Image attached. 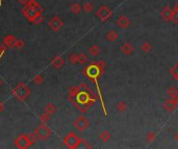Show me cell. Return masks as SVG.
Returning <instances> with one entry per match:
<instances>
[{
    "label": "cell",
    "instance_id": "35",
    "mask_svg": "<svg viewBox=\"0 0 178 149\" xmlns=\"http://www.w3.org/2000/svg\"><path fill=\"white\" fill-rule=\"evenodd\" d=\"M96 63H97V65H98L100 69H101L102 70H104V69L106 67V62L103 59H100L98 61H96Z\"/></svg>",
    "mask_w": 178,
    "mask_h": 149
},
{
    "label": "cell",
    "instance_id": "23",
    "mask_svg": "<svg viewBox=\"0 0 178 149\" xmlns=\"http://www.w3.org/2000/svg\"><path fill=\"white\" fill-rule=\"evenodd\" d=\"M167 94L169 98H175V96L178 95V89L174 86L170 87V88L167 90Z\"/></svg>",
    "mask_w": 178,
    "mask_h": 149
},
{
    "label": "cell",
    "instance_id": "1",
    "mask_svg": "<svg viewBox=\"0 0 178 149\" xmlns=\"http://www.w3.org/2000/svg\"><path fill=\"white\" fill-rule=\"evenodd\" d=\"M99 96L91 90L86 83L79 84L78 86H72L68 90V99L79 112L86 113L98 100Z\"/></svg>",
    "mask_w": 178,
    "mask_h": 149
},
{
    "label": "cell",
    "instance_id": "10",
    "mask_svg": "<svg viewBox=\"0 0 178 149\" xmlns=\"http://www.w3.org/2000/svg\"><path fill=\"white\" fill-rule=\"evenodd\" d=\"M48 26H49V28L52 29L53 31H59L64 26V22L61 21L60 18L59 17H53L48 21Z\"/></svg>",
    "mask_w": 178,
    "mask_h": 149
},
{
    "label": "cell",
    "instance_id": "24",
    "mask_svg": "<svg viewBox=\"0 0 178 149\" xmlns=\"http://www.w3.org/2000/svg\"><path fill=\"white\" fill-rule=\"evenodd\" d=\"M89 53H90L91 55H92V56H94V57L98 56L99 53H100V49H99V47H98V46H96V45H94V46L90 47V49H89Z\"/></svg>",
    "mask_w": 178,
    "mask_h": 149
},
{
    "label": "cell",
    "instance_id": "40",
    "mask_svg": "<svg viewBox=\"0 0 178 149\" xmlns=\"http://www.w3.org/2000/svg\"><path fill=\"white\" fill-rule=\"evenodd\" d=\"M174 139H175V140L178 142V132H177V134H175V136H174Z\"/></svg>",
    "mask_w": 178,
    "mask_h": 149
},
{
    "label": "cell",
    "instance_id": "16",
    "mask_svg": "<svg viewBox=\"0 0 178 149\" xmlns=\"http://www.w3.org/2000/svg\"><path fill=\"white\" fill-rule=\"evenodd\" d=\"M51 65H52L53 67H55V69H57V70L60 69V67L64 65V59H63V57L55 56L52 60H51Z\"/></svg>",
    "mask_w": 178,
    "mask_h": 149
},
{
    "label": "cell",
    "instance_id": "36",
    "mask_svg": "<svg viewBox=\"0 0 178 149\" xmlns=\"http://www.w3.org/2000/svg\"><path fill=\"white\" fill-rule=\"evenodd\" d=\"M172 22L174 24H178V11H176V9H174V12H173Z\"/></svg>",
    "mask_w": 178,
    "mask_h": 149
},
{
    "label": "cell",
    "instance_id": "21",
    "mask_svg": "<svg viewBox=\"0 0 178 149\" xmlns=\"http://www.w3.org/2000/svg\"><path fill=\"white\" fill-rule=\"evenodd\" d=\"M145 140H146L147 143H152L156 140V134L155 132H147L146 137H145Z\"/></svg>",
    "mask_w": 178,
    "mask_h": 149
},
{
    "label": "cell",
    "instance_id": "14",
    "mask_svg": "<svg viewBox=\"0 0 178 149\" xmlns=\"http://www.w3.org/2000/svg\"><path fill=\"white\" fill-rule=\"evenodd\" d=\"M16 41H17V38H16L14 35H12V34L5 36L4 40H3V43L5 44V46L8 48H15Z\"/></svg>",
    "mask_w": 178,
    "mask_h": 149
},
{
    "label": "cell",
    "instance_id": "19",
    "mask_svg": "<svg viewBox=\"0 0 178 149\" xmlns=\"http://www.w3.org/2000/svg\"><path fill=\"white\" fill-rule=\"evenodd\" d=\"M111 138H112V135L109 134L107 131H103L101 134L99 135V139H100V140H101L102 142H104V143L108 142L109 140H111Z\"/></svg>",
    "mask_w": 178,
    "mask_h": 149
},
{
    "label": "cell",
    "instance_id": "8",
    "mask_svg": "<svg viewBox=\"0 0 178 149\" xmlns=\"http://www.w3.org/2000/svg\"><path fill=\"white\" fill-rule=\"evenodd\" d=\"M21 12H22V15L24 16V18H26V20L28 22H30V23L32 22V20H34V18L35 17V16H37L38 14H40V12H39L34 7H32V6L27 5V4L23 6Z\"/></svg>",
    "mask_w": 178,
    "mask_h": 149
},
{
    "label": "cell",
    "instance_id": "31",
    "mask_svg": "<svg viewBox=\"0 0 178 149\" xmlns=\"http://www.w3.org/2000/svg\"><path fill=\"white\" fill-rule=\"evenodd\" d=\"M69 62L71 64H76L78 63V56L76 54H71L69 56Z\"/></svg>",
    "mask_w": 178,
    "mask_h": 149
},
{
    "label": "cell",
    "instance_id": "15",
    "mask_svg": "<svg viewBox=\"0 0 178 149\" xmlns=\"http://www.w3.org/2000/svg\"><path fill=\"white\" fill-rule=\"evenodd\" d=\"M121 51H122L123 54H125L128 56V55H131L132 53H134V48L130 43H125L121 46Z\"/></svg>",
    "mask_w": 178,
    "mask_h": 149
},
{
    "label": "cell",
    "instance_id": "34",
    "mask_svg": "<svg viewBox=\"0 0 178 149\" xmlns=\"http://www.w3.org/2000/svg\"><path fill=\"white\" fill-rule=\"evenodd\" d=\"M25 47V43L23 41H16V45H15V48L16 49H18V50H22L23 48Z\"/></svg>",
    "mask_w": 178,
    "mask_h": 149
},
{
    "label": "cell",
    "instance_id": "17",
    "mask_svg": "<svg viewBox=\"0 0 178 149\" xmlns=\"http://www.w3.org/2000/svg\"><path fill=\"white\" fill-rule=\"evenodd\" d=\"M105 38H106V41H111V43H113V41H117L118 33L115 30H111V31H108L107 33L105 34Z\"/></svg>",
    "mask_w": 178,
    "mask_h": 149
},
{
    "label": "cell",
    "instance_id": "42",
    "mask_svg": "<svg viewBox=\"0 0 178 149\" xmlns=\"http://www.w3.org/2000/svg\"><path fill=\"white\" fill-rule=\"evenodd\" d=\"M2 5V0H0V6Z\"/></svg>",
    "mask_w": 178,
    "mask_h": 149
},
{
    "label": "cell",
    "instance_id": "13",
    "mask_svg": "<svg viewBox=\"0 0 178 149\" xmlns=\"http://www.w3.org/2000/svg\"><path fill=\"white\" fill-rule=\"evenodd\" d=\"M163 107H164V109L166 110V111L172 112V111H174V110L177 108V105H176L175 102H174L172 99H167L166 102L164 103Z\"/></svg>",
    "mask_w": 178,
    "mask_h": 149
},
{
    "label": "cell",
    "instance_id": "30",
    "mask_svg": "<svg viewBox=\"0 0 178 149\" xmlns=\"http://www.w3.org/2000/svg\"><path fill=\"white\" fill-rule=\"evenodd\" d=\"M141 49L143 52H145V53H149L152 49V46H151V44H149V43H143Z\"/></svg>",
    "mask_w": 178,
    "mask_h": 149
},
{
    "label": "cell",
    "instance_id": "33",
    "mask_svg": "<svg viewBox=\"0 0 178 149\" xmlns=\"http://www.w3.org/2000/svg\"><path fill=\"white\" fill-rule=\"evenodd\" d=\"M77 148H91V145L86 140L81 139V140H80V143L78 144V147H77Z\"/></svg>",
    "mask_w": 178,
    "mask_h": 149
},
{
    "label": "cell",
    "instance_id": "7",
    "mask_svg": "<svg viewBox=\"0 0 178 149\" xmlns=\"http://www.w3.org/2000/svg\"><path fill=\"white\" fill-rule=\"evenodd\" d=\"M14 144H15V146L19 149H26L32 145L27 135H20L15 140Z\"/></svg>",
    "mask_w": 178,
    "mask_h": 149
},
{
    "label": "cell",
    "instance_id": "32",
    "mask_svg": "<svg viewBox=\"0 0 178 149\" xmlns=\"http://www.w3.org/2000/svg\"><path fill=\"white\" fill-rule=\"evenodd\" d=\"M43 77L41 76V74H37L34 79H32V82H34V84H37V85H40V84L43 83Z\"/></svg>",
    "mask_w": 178,
    "mask_h": 149
},
{
    "label": "cell",
    "instance_id": "38",
    "mask_svg": "<svg viewBox=\"0 0 178 149\" xmlns=\"http://www.w3.org/2000/svg\"><path fill=\"white\" fill-rule=\"evenodd\" d=\"M19 1V3H20V4H22V5H26L27 3H28V1H29V0H18Z\"/></svg>",
    "mask_w": 178,
    "mask_h": 149
},
{
    "label": "cell",
    "instance_id": "5",
    "mask_svg": "<svg viewBox=\"0 0 178 149\" xmlns=\"http://www.w3.org/2000/svg\"><path fill=\"white\" fill-rule=\"evenodd\" d=\"M80 140L74 132H69L66 137L64 138V145L70 149H76L78 147V144L80 143Z\"/></svg>",
    "mask_w": 178,
    "mask_h": 149
},
{
    "label": "cell",
    "instance_id": "39",
    "mask_svg": "<svg viewBox=\"0 0 178 149\" xmlns=\"http://www.w3.org/2000/svg\"><path fill=\"white\" fill-rule=\"evenodd\" d=\"M3 109H4V105L1 103V100H0V113L3 111Z\"/></svg>",
    "mask_w": 178,
    "mask_h": 149
},
{
    "label": "cell",
    "instance_id": "28",
    "mask_svg": "<svg viewBox=\"0 0 178 149\" xmlns=\"http://www.w3.org/2000/svg\"><path fill=\"white\" fill-rule=\"evenodd\" d=\"M50 116H51V115H49L48 113L44 112L43 114L40 116V120H41L42 123H46V124H47V122L49 121V119H50Z\"/></svg>",
    "mask_w": 178,
    "mask_h": 149
},
{
    "label": "cell",
    "instance_id": "22",
    "mask_svg": "<svg viewBox=\"0 0 178 149\" xmlns=\"http://www.w3.org/2000/svg\"><path fill=\"white\" fill-rule=\"evenodd\" d=\"M77 56H78V64H80V65H83V64L88 62L89 58L85 53H79Z\"/></svg>",
    "mask_w": 178,
    "mask_h": 149
},
{
    "label": "cell",
    "instance_id": "3",
    "mask_svg": "<svg viewBox=\"0 0 178 149\" xmlns=\"http://www.w3.org/2000/svg\"><path fill=\"white\" fill-rule=\"evenodd\" d=\"M29 93H30V89L23 83L18 84L15 88L12 89V94L18 100H20V102H23V100L26 99L28 98V95H29Z\"/></svg>",
    "mask_w": 178,
    "mask_h": 149
},
{
    "label": "cell",
    "instance_id": "26",
    "mask_svg": "<svg viewBox=\"0 0 178 149\" xmlns=\"http://www.w3.org/2000/svg\"><path fill=\"white\" fill-rule=\"evenodd\" d=\"M43 21H44V17L42 16V14H38V15L34 18V20H32L31 23H34V25H40Z\"/></svg>",
    "mask_w": 178,
    "mask_h": 149
},
{
    "label": "cell",
    "instance_id": "2",
    "mask_svg": "<svg viewBox=\"0 0 178 149\" xmlns=\"http://www.w3.org/2000/svg\"><path fill=\"white\" fill-rule=\"evenodd\" d=\"M103 73H104V70H102L101 69H100V67L97 65L96 62L90 63L88 66L85 67V69L82 70L83 76H86L89 80H91L94 84H95L97 92H98V96H99L100 103H101V107H102V110H103V114H104L105 116H107V110H106L104 100H103V96H102L101 89H100V86H99V81H98L99 78L103 74Z\"/></svg>",
    "mask_w": 178,
    "mask_h": 149
},
{
    "label": "cell",
    "instance_id": "6",
    "mask_svg": "<svg viewBox=\"0 0 178 149\" xmlns=\"http://www.w3.org/2000/svg\"><path fill=\"white\" fill-rule=\"evenodd\" d=\"M96 16L100 19L101 22H107L109 19L112 18L113 16V12L112 9L106 5H102L100 6L99 9L96 12Z\"/></svg>",
    "mask_w": 178,
    "mask_h": 149
},
{
    "label": "cell",
    "instance_id": "25",
    "mask_svg": "<svg viewBox=\"0 0 178 149\" xmlns=\"http://www.w3.org/2000/svg\"><path fill=\"white\" fill-rule=\"evenodd\" d=\"M56 111V107L53 105V103H48V105L45 107V112L48 113L49 115H52L53 113H55Z\"/></svg>",
    "mask_w": 178,
    "mask_h": 149
},
{
    "label": "cell",
    "instance_id": "20",
    "mask_svg": "<svg viewBox=\"0 0 178 149\" xmlns=\"http://www.w3.org/2000/svg\"><path fill=\"white\" fill-rule=\"evenodd\" d=\"M70 9H71V12H72V14L78 15L79 12H81L82 7L78 4V3H72V4H71V6H70Z\"/></svg>",
    "mask_w": 178,
    "mask_h": 149
},
{
    "label": "cell",
    "instance_id": "41",
    "mask_svg": "<svg viewBox=\"0 0 178 149\" xmlns=\"http://www.w3.org/2000/svg\"><path fill=\"white\" fill-rule=\"evenodd\" d=\"M174 9H176V11H178V2H176V4H175V7H174Z\"/></svg>",
    "mask_w": 178,
    "mask_h": 149
},
{
    "label": "cell",
    "instance_id": "4",
    "mask_svg": "<svg viewBox=\"0 0 178 149\" xmlns=\"http://www.w3.org/2000/svg\"><path fill=\"white\" fill-rule=\"evenodd\" d=\"M34 132L35 134V136L38 137L39 140L45 141V140H47V139L50 137L51 129L46 125V123H41L37 128L34 129Z\"/></svg>",
    "mask_w": 178,
    "mask_h": 149
},
{
    "label": "cell",
    "instance_id": "37",
    "mask_svg": "<svg viewBox=\"0 0 178 149\" xmlns=\"http://www.w3.org/2000/svg\"><path fill=\"white\" fill-rule=\"evenodd\" d=\"M6 48H8V47L5 46V44L2 43L1 45H0V53H4L5 50H6Z\"/></svg>",
    "mask_w": 178,
    "mask_h": 149
},
{
    "label": "cell",
    "instance_id": "12",
    "mask_svg": "<svg viewBox=\"0 0 178 149\" xmlns=\"http://www.w3.org/2000/svg\"><path fill=\"white\" fill-rule=\"evenodd\" d=\"M116 23H117V25L121 29H126L129 25H130V20H129L126 16L122 15V16H120V17L118 18V20H117Z\"/></svg>",
    "mask_w": 178,
    "mask_h": 149
},
{
    "label": "cell",
    "instance_id": "27",
    "mask_svg": "<svg viewBox=\"0 0 178 149\" xmlns=\"http://www.w3.org/2000/svg\"><path fill=\"white\" fill-rule=\"evenodd\" d=\"M116 109H117L118 111H120V112H123V111H125V110L127 109V105H126V103L124 102V100H121V102H119L117 103Z\"/></svg>",
    "mask_w": 178,
    "mask_h": 149
},
{
    "label": "cell",
    "instance_id": "11",
    "mask_svg": "<svg viewBox=\"0 0 178 149\" xmlns=\"http://www.w3.org/2000/svg\"><path fill=\"white\" fill-rule=\"evenodd\" d=\"M173 12L174 9H172L170 6H165V7L160 11V18L163 19L165 22H170L172 21L173 17Z\"/></svg>",
    "mask_w": 178,
    "mask_h": 149
},
{
    "label": "cell",
    "instance_id": "43",
    "mask_svg": "<svg viewBox=\"0 0 178 149\" xmlns=\"http://www.w3.org/2000/svg\"><path fill=\"white\" fill-rule=\"evenodd\" d=\"M1 84H2V82H1V80H0V86H1Z\"/></svg>",
    "mask_w": 178,
    "mask_h": 149
},
{
    "label": "cell",
    "instance_id": "29",
    "mask_svg": "<svg viewBox=\"0 0 178 149\" xmlns=\"http://www.w3.org/2000/svg\"><path fill=\"white\" fill-rule=\"evenodd\" d=\"M82 9L85 11L86 12H91L94 9V6L91 2H86L85 4L82 6Z\"/></svg>",
    "mask_w": 178,
    "mask_h": 149
},
{
    "label": "cell",
    "instance_id": "18",
    "mask_svg": "<svg viewBox=\"0 0 178 149\" xmlns=\"http://www.w3.org/2000/svg\"><path fill=\"white\" fill-rule=\"evenodd\" d=\"M169 73H170L171 76L173 77V79L178 83V61H177L175 64H174L172 67H171L170 70H169Z\"/></svg>",
    "mask_w": 178,
    "mask_h": 149
},
{
    "label": "cell",
    "instance_id": "9",
    "mask_svg": "<svg viewBox=\"0 0 178 149\" xmlns=\"http://www.w3.org/2000/svg\"><path fill=\"white\" fill-rule=\"evenodd\" d=\"M73 124H74V127L78 129L79 132H83L90 126V121L85 116H78V117L74 120Z\"/></svg>",
    "mask_w": 178,
    "mask_h": 149
}]
</instances>
